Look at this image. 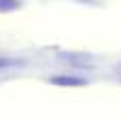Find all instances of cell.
<instances>
[{"instance_id":"cell-1","label":"cell","mask_w":121,"mask_h":121,"mask_svg":"<svg viewBox=\"0 0 121 121\" xmlns=\"http://www.w3.org/2000/svg\"><path fill=\"white\" fill-rule=\"evenodd\" d=\"M51 83L62 85V87H81V85H85V81L79 79V77H53Z\"/></svg>"},{"instance_id":"cell-2","label":"cell","mask_w":121,"mask_h":121,"mask_svg":"<svg viewBox=\"0 0 121 121\" xmlns=\"http://www.w3.org/2000/svg\"><path fill=\"white\" fill-rule=\"evenodd\" d=\"M21 6L19 0H0V13H9V11H17Z\"/></svg>"},{"instance_id":"cell-3","label":"cell","mask_w":121,"mask_h":121,"mask_svg":"<svg viewBox=\"0 0 121 121\" xmlns=\"http://www.w3.org/2000/svg\"><path fill=\"white\" fill-rule=\"evenodd\" d=\"M11 64H15L13 60H6V57H0V68H4V66H11Z\"/></svg>"}]
</instances>
